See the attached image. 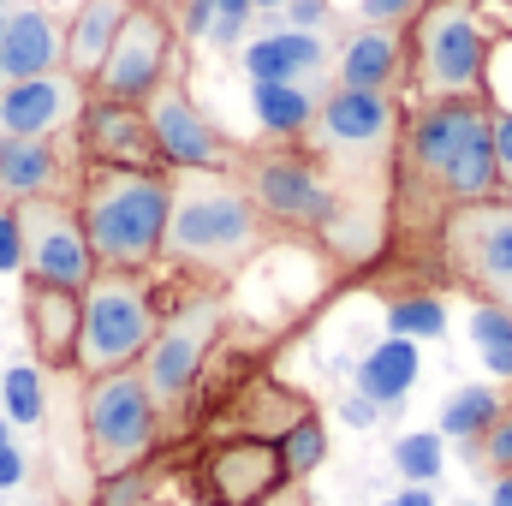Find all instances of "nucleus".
Returning <instances> with one entry per match:
<instances>
[{"mask_svg":"<svg viewBox=\"0 0 512 506\" xmlns=\"http://www.w3.org/2000/svg\"><path fill=\"white\" fill-rule=\"evenodd\" d=\"M489 114H495L489 96L411 102L405 108L399 143H393V191H387L399 221L429 215V227H441L453 209L507 197Z\"/></svg>","mask_w":512,"mask_h":506,"instance_id":"nucleus-1","label":"nucleus"},{"mask_svg":"<svg viewBox=\"0 0 512 506\" xmlns=\"http://www.w3.org/2000/svg\"><path fill=\"white\" fill-rule=\"evenodd\" d=\"M268 233L274 227L256 215L239 173H173L161 262L203 280H227L268 245Z\"/></svg>","mask_w":512,"mask_h":506,"instance_id":"nucleus-2","label":"nucleus"},{"mask_svg":"<svg viewBox=\"0 0 512 506\" xmlns=\"http://www.w3.org/2000/svg\"><path fill=\"white\" fill-rule=\"evenodd\" d=\"M167 203H173V173L161 167H84L72 209L84 221L96 268L120 274L155 268L167 239Z\"/></svg>","mask_w":512,"mask_h":506,"instance_id":"nucleus-3","label":"nucleus"},{"mask_svg":"<svg viewBox=\"0 0 512 506\" xmlns=\"http://www.w3.org/2000/svg\"><path fill=\"white\" fill-rule=\"evenodd\" d=\"M495 30L465 0H423L405 30V90L411 102H459L489 84Z\"/></svg>","mask_w":512,"mask_h":506,"instance_id":"nucleus-4","label":"nucleus"},{"mask_svg":"<svg viewBox=\"0 0 512 506\" xmlns=\"http://www.w3.org/2000/svg\"><path fill=\"white\" fill-rule=\"evenodd\" d=\"M399 120H405V108L393 90H340L334 84L304 131V149L334 173L340 197H370V179L393 167Z\"/></svg>","mask_w":512,"mask_h":506,"instance_id":"nucleus-5","label":"nucleus"},{"mask_svg":"<svg viewBox=\"0 0 512 506\" xmlns=\"http://www.w3.org/2000/svg\"><path fill=\"white\" fill-rule=\"evenodd\" d=\"M84 298V328H78V352H72V370L84 381L131 370L155 328H161V310H155V286L143 274H120V268H96V280L78 292Z\"/></svg>","mask_w":512,"mask_h":506,"instance_id":"nucleus-6","label":"nucleus"},{"mask_svg":"<svg viewBox=\"0 0 512 506\" xmlns=\"http://www.w3.org/2000/svg\"><path fill=\"white\" fill-rule=\"evenodd\" d=\"M245 191L256 215L286 233H316L328 239L340 221V185L334 173L304 149V143H268L245 161Z\"/></svg>","mask_w":512,"mask_h":506,"instance_id":"nucleus-7","label":"nucleus"},{"mask_svg":"<svg viewBox=\"0 0 512 506\" xmlns=\"http://www.w3.org/2000/svg\"><path fill=\"white\" fill-rule=\"evenodd\" d=\"M155 435H161V411L137 376V364L96 376L84 387V447H90V471L102 483L137 471L155 453Z\"/></svg>","mask_w":512,"mask_h":506,"instance_id":"nucleus-8","label":"nucleus"},{"mask_svg":"<svg viewBox=\"0 0 512 506\" xmlns=\"http://www.w3.org/2000/svg\"><path fill=\"white\" fill-rule=\"evenodd\" d=\"M435 239H441V256H447L459 286H471L477 298L512 310V203L507 197L453 209L435 227Z\"/></svg>","mask_w":512,"mask_h":506,"instance_id":"nucleus-9","label":"nucleus"},{"mask_svg":"<svg viewBox=\"0 0 512 506\" xmlns=\"http://www.w3.org/2000/svg\"><path fill=\"white\" fill-rule=\"evenodd\" d=\"M215 334H221V304H215V298H191V304H179V310L155 328L149 352L137 358V376H143V387H149V399H155L161 417L179 411V405L197 393L203 364H209V352H215Z\"/></svg>","mask_w":512,"mask_h":506,"instance_id":"nucleus-10","label":"nucleus"},{"mask_svg":"<svg viewBox=\"0 0 512 506\" xmlns=\"http://www.w3.org/2000/svg\"><path fill=\"white\" fill-rule=\"evenodd\" d=\"M173 12L155 6V0H131V12L114 30V48L108 60L96 66L90 78V96H108V102H149L161 90V78H173Z\"/></svg>","mask_w":512,"mask_h":506,"instance_id":"nucleus-11","label":"nucleus"},{"mask_svg":"<svg viewBox=\"0 0 512 506\" xmlns=\"http://www.w3.org/2000/svg\"><path fill=\"white\" fill-rule=\"evenodd\" d=\"M12 215H18V245H24V280L66 286V292H84L96 280V256H90L72 197H30V203H12Z\"/></svg>","mask_w":512,"mask_h":506,"instance_id":"nucleus-12","label":"nucleus"},{"mask_svg":"<svg viewBox=\"0 0 512 506\" xmlns=\"http://www.w3.org/2000/svg\"><path fill=\"white\" fill-rule=\"evenodd\" d=\"M149 114V137L167 173H233V143L221 137V126L191 102V90L179 78H161V90L143 102Z\"/></svg>","mask_w":512,"mask_h":506,"instance_id":"nucleus-13","label":"nucleus"},{"mask_svg":"<svg viewBox=\"0 0 512 506\" xmlns=\"http://www.w3.org/2000/svg\"><path fill=\"white\" fill-rule=\"evenodd\" d=\"M72 131H78V161H84V167H161L143 102L90 96ZM161 173H167V167H161Z\"/></svg>","mask_w":512,"mask_h":506,"instance_id":"nucleus-14","label":"nucleus"},{"mask_svg":"<svg viewBox=\"0 0 512 506\" xmlns=\"http://www.w3.org/2000/svg\"><path fill=\"white\" fill-rule=\"evenodd\" d=\"M90 90L72 72H42V78H6L0 84V137H60L78 126Z\"/></svg>","mask_w":512,"mask_h":506,"instance_id":"nucleus-15","label":"nucleus"},{"mask_svg":"<svg viewBox=\"0 0 512 506\" xmlns=\"http://www.w3.org/2000/svg\"><path fill=\"white\" fill-rule=\"evenodd\" d=\"M203 489L215 506H262L286 489V465H280V447L268 435H239V441H221L209 459H203Z\"/></svg>","mask_w":512,"mask_h":506,"instance_id":"nucleus-16","label":"nucleus"},{"mask_svg":"<svg viewBox=\"0 0 512 506\" xmlns=\"http://www.w3.org/2000/svg\"><path fill=\"white\" fill-rule=\"evenodd\" d=\"M78 173L60 137H0V203H30V197H72Z\"/></svg>","mask_w":512,"mask_h":506,"instance_id":"nucleus-17","label":"nucleus"},{"mask_svg":"<svg viewBox=\"0 0 512 506\" xmlns=\"http://www.w3.org/2000/svg\"><path fill=\"white\" fill-rule=\"evenodd\" d=\"M340 90H399L405 84V30L399 24H358L334 54Z\"/></svg>","mask_w":512,"mask_h":506,"instance_id":"nucleus-18","label":"nucleus"},{"mask_svg":"<svg viewBox=\"0 0 512 506\" xmlns=\"http://www.w3.org/2000/svg\"><path fill=\"white\" fill-rule=\"evenodd\" d=\"M0 72L6 78H42V72H66V24L42 6H18L6 12L0 30Z\"/></svg>","mask_w":512,"mask_h":506,"instance_id":"nucleus-19","label":"nucleus"},{"mask_svg":"<svg viewBox=\"0 0 512 506\" xmlns=\"http://www.w3.org/2000/svg\"><path fill=\"white\" fill-rule=\"evenodd\" d=\"M24 328H30V346L42 358V370H72V352H78V328H84V298L66 292V286H36L24 292Z\"/></svg>","mask_w":512,"mask_h":506,"instance_id":"nucleus-20","label":"nucleus"},{"mask_svg":"<svg viewBox=\"0 0 512 506\" xmlns=\"http://www.w3.org/2000/svg\"><path fill=\"white\" fill-rule=\"evenodd\" d=\"M239 66L251 84H310L328 66V42L310 30H268L239 48Z\"/></svg>","mask_w":512,"mask_h":506,"instance_id":"nucleus-21","label":"nucleus"},{"mask_svg":"<svg viewBox=\"0 0 512 506\" xmlns=\"http://www.w3.org/2000/svg\"><path fill=\"white\" fill-rule=\"evenodd\" d=\"M126 12H131V0H84V6L72 12V24H66V72H72L84 90H90L96 66L108 60L114 30H120Z\"/></svg>","mask_w":512,"mask_h":506,"instance_id":"nucleus-22","label":"nucleus"},{"mask_svg":"<svg viewBox=\"0 0 512 506\" xmlns=\"http://www.w3.org/2000/svg\"><path fill=\"white\" fill-rule=\"evenodd\" d=\"M423 376V358H417V340H399V334H387L382 346H370L364 358H358V393L370 399V405H405V393L417 387Z\"/></svg>","mask_w":512,"mask_h":506,"instance_id":"nucleus-23","label":"nucleus"},{"mask_svg":"<svg viewBox=\"0 0 512 506\" xmlns=\"http://www.w3.org/2000/svg\"><path fill=\"white\" fill-rule=\"evenodd\" d=\"M251 108H256V126L274 143H304L322 96L310 84H251Z\"/></svg>","mask_w":512,"mask_h":506,"instance_id":"nucleus-24","label":"nucleus"},{"mask_svg":"<svg viewBox=\"0 0 512 506\" xmlns=\"http://www.w3.org/2000/svg\"><path fill=\"white\" fill-rule=\"evenodd\" d=\"M501 393L495 387H459V393H447V405H441V435L447 441H483L495 423H501Z\"/></svg>","mask_w":512,"mask_h":506,"instance_id":"nucleus-25","label":"nucleus"},{"mask_svg":"<svg viewBox=\"0 0 512 506\" xmlns=\"http://www.w3.org/2000/svg\"><path fill=\"white\" fill-rule=\"evenodd\" d=\"M274 447H280L286 483H304V477H316V471H322V459H328V429H322V417H316V411H304V417H292V423L274 435Z\"/></svg>","mask_w":512,"mask_h":506,"instance_id":"nucleus-26","label":"nucleus"},{"mask_svg":"<svg viewBox=\"0 0 512 506\" xmlns=\"http://www.w3.org/2000/svg\"><path fill=\"white\" fill-rule=\"evenodd\" d=\"M471 346H477V358H483L489 376L512 381V310L477 298V304H471Z\"/></svg>","mask_w":512,"mask_h":506,"instance_id":"nucleus-27","label":"nucleus"},{"mask_svg":"<svg viewBox=\"0 0 512 506\" xmlns=\"http://www.w3.org/2000/svg\"><path fill=\"white\" fill-rule=\"evenodd\" d=\"M387 334L399 340H441L447 334V304L435 292H405L387 304Z\"/></svg>","mask_w":512,"mask_h":506,"instance_id":"nucleus-28","label":"nucleus"},{"mask_svg":"<svg viewBox=\"0 0 512 506\" xmlns=\"http://www.w3.org/2000/svg\"><path fill=\"white\" fill-rule=\"evenodd\" d=\"M393 471L405 477V483H435L441 471H447V435L441 429H417V435H399L393 441Z\"/></svg>","mask_w":512,"mask_h":506,"instance_id":"nucleus-29","label":"nucleus"},{"mask_svg":"<svg viewBox=\"0 0 512 506\" xmlns=\"http://www.w3.org/2000/svg\"><path fill=\"white\" fill-rule=\"evenodd\" d=\"M48 411V393H42V370L36 364H12L0 376V417L18 423V429H36Z\"/></svg>","mask_w":512,"mask_h":506,"instance_id":"nucleus-30","label":"nucleus"},{"mask_svg":"<svg viewBox=\"0 0 512 506\" xmlns=\"http://www.w3.org/2000/svg\"><path fill=\"white\" fill-rule=\"evenodd\" d=\"M256 18V0H215V24H209V42L215 48H239L245 30Z\"/></svg>","mask_w":512,"mask_h":506,"instance_id":"nucleus-31","label":"nucleus"},{"mask_svg":"<svg viewBox=\"0 0 512 506\" xmlns=\"http://www.w3.org/2000/svg\"><path fill=\"white\" fill-rule=\"evenodd\" d=\"M477 459H483L495 477H512V411H501V423L477 441Z\"/></svg>","mask_w":512,"mask_h":506,"instance_id":"nucleus-32","label":"nucleus"},{"mask_svg":"<svg viewBox=\"0 0 512 506\" xmlns=\"http://www.w3.org/2000/svg\"><path fill=\"white\" fill-rule=\"evenodd\" d=\"M328 0H286L280 6V30H310V36H322V24H328Z\"/></svg>","mask_w":512,"mask_h":506,"instance_id":"nucleus-33","label":"nucleus"},{"mask_svg":"<svg viewBox=\"0 0 512 506\" xmlns=\"http://www.w3.org/2000/svg\"><path fill=\"white\" fill-rule=\"evenodd\" d=\"M209 24H215V0H179L173 30H179L185 42H209Z\"/></svg>","mask_w":512,"mask_h":506,"instance_id":"nucleus-34","label":"nucleus"},{"mask_svg":"<svg viewBox=\"0 0 512 506\" xmlns=\"http://www.w3.org/2000/svg\"><path fill=\"white\" fill-rule=\"evenodd\" d=\"M0 274H24V245H18V215L0 203Z\"/></svg>","mask_w":512,"mask_h":506,"instance_id":"nucleus-35","label":"nucleus"},{"mask_svg":"<svg viewBox=\"0 0 512 506\" xmlns=\"http://www.w3.org/2000/svg\"><path fill=\"white\" fill-rule=\"evenodd\" d=\"M417 6H423V0H358V18H364V24H411Z\"/></svg>","mask_w":512,"mask_h":506,"instance_id":"nucleus-36","label":"nucleus"},{"mask_svg":"<svg viewBox=\"0 0 512 506\" xmlns=\"http://www.w3.org/2000/svg\"><path fill=\"white\" fill-rule=\"evenodd\" d=\"M489 131H495V161H501V179L512 185V108H495V114H489Z\"/></svg>","mask_w":512,"mask_h":506,"instance_id":"nucleus-37","label":"nucleus"},{"mask_svg":"<svg viewBox=\"0 0 512 506\" xmlns=\"http://www.w3.org/2000/svg\"><path fill=\"white\" fill-rule=\"evenodd\" d=\"M96 506H143V483H137V477H108V483H102V501Z\"/></svg>","mask_w":512,"mask_h":506,"instance_id":"nucleus-38","label":"nucleus"},{"mask_svg":"<svg viewBox=\"0 0 512 506\" xmlns=\"http://www.w3.org/2000/svg\"><path fill=\"white\" fill-rule=\"evenodd\" d=\"M340 417H346L352 429H370V423L382 417V405H370L364 393H346V399H340Z\"/></svg>","mask_w":512,"mask_h":506,"instance_id":"nucleus-39","label":"nucleus"},{"mask_svg":"<svg viewBox=\"0 0 512 506\" xmlns=\"http://www.w3.org/2000/svg\"><path fill=\"white\" fill-rule=\"evenodd\" d=\"M24 471H30V465H24V453H18V447H0V489H18V483H24Z\"/></svg>","mask_w":512,"mask_h":506,"instance_id":"nucleus-40","label":"nucleus"},{"mask_svg":"<svg viewBox=\"0 0 512 506\" xmlns=\"http://www.w3.org/2000/svg\"><path fill=\"white\" fill-rule=\"evenodd\" d=\"M382 506H435V495H429L423 483H405V489H399L393 501H382Z\"/></svg>","mask_w":512,"mask_h":506,"instance_id":"nucleus-41","label":"nucleus"},{"mask_svg":"<svg viewBox=\"0 0 512 506\" xmlns=\"http://www.w3.org/2000/svg\"><path fill=\"white\" fill-rule=\"evenodd\" d=\"M489 506H512V477H495V489H489Z\"/></svg>","mask_w":512,"mask_h":506,"instance_id":"nucleus-42","label":"nucleus"},{"mask_svg":"<svg viewBox=\"0 0 512 506\" xmlns=\"http://www.w3.org/2000/svg\"><path fill=\"white\" fill-rule=\"evenodd\" d=\"M0 447H12V423L6 417H0Z\"/></svg>","mask_w":512,"mask_h":506,"instance_id":"nucleus-43","label":"nucleus"},{"mask_svg":"<svg viewBox=\"0 0 512 506\" xmlns=\"http://www.w3.org/2000/svg\"><path fill=\"white\" fill-rule=\"evenodd\" d=\"M0 30H6V6H0Z\"/></svg>","mask_w":512,"mask_h":506,"instance_id":"nucleus-44","label":"nucleus"},{"mask_svg":"<svg viewBox=\"0 0 512 506\" xmlns=\"http://www.w3.org/2000/svg\"><path fill=\"white\" fill-rule=\"evenodd\" d=\"M465 6H483V0H465Z\"/></svg>","mask_w":512,"mask_h":506,"instance_id":"nucleus-45","label":"nucleus"},{"mask_svg":"<svg viewBox=\"0 0 512 506\" xmlns=\"http://www.w3.org/2000/svg\"><path fill=\"white\" fill-rule=\"evenodd\" d=\"M0 84H6V72H0Z\"/></svg>","mask_w":512,"mask_h":506,"instance_id":"nucleus-46","label":"nucleus"},{"mask_svg":"<svg viewBox=\"0 0 512 506\" xmlns=\"http://www.w3.org/2000/svg\"><path fill=\"white\" fill-rule=\"evenodd\" d=\"M0 6H12V0H0Z\"/></svg>","mask_w":512,"mask_h":506,"instance_id":"nucleus-47","label":"nucleus"},{"mask_svg":"<svg viewBox=\"0 0 512 506\" xmlns=\"http://www.w3.org/2000/svg\"><path fill=\"white\" fill-rule=\"evenodd\" d=\"M507 12H512V0H507Z\"/></svg>","mask_w":512,"mask_h":506,"instance_id":"nucleus-48","label":"nucleus"},{"mask_svg":"<svg viewBox=\"0 0 512 506\" xmlns=\"http://www.w3.org/2000/svg\"><path fill=\"white\" fill-rule=\"evenodd\" d=\"M465 506H471V501H465Z\"/></svg>","mask_w":512,"mask_h":506,"instance_id":"nucleus-49","label":"nucleus"}]
</instances>
